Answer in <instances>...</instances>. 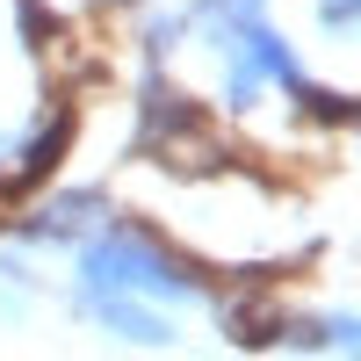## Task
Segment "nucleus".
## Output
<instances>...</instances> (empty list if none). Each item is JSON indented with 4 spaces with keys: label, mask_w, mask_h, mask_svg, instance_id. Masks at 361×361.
Instances as JSON below:
<instances>
[{
    "label": "nucleus",
    "mask_w": 361,
    "mask_h": 361,
    "mask_svg": "<svg viewBox=\"0 0 361 361\" xmlns=\"http://www.w3.org/2000/svg\"><path fill=\"white\" fill-rule=\"evenodd\" d=\"M87 275L94 282H130V289L188 296V267H173V253L152 246V238H94V246H87Z\"/></svg>",
    "instance_id": "1"
},
{
    "label": "nucleus",
    "mask_w": 361,
    "mask_h": 361,
    "mask_svg": "<svg viewBox=\"0 0 361 361\" xmlns=\"http://www.w3.org/2000/svg\"><path fill=\"white\" fill-rule=\"evenodd\" d=\"M94 318H102V325H116L123 340H145V347H152V340H166V318H137V304H130V296H109Z\"/></svg>",
    "instance_id": "2"
}]
</instances>
